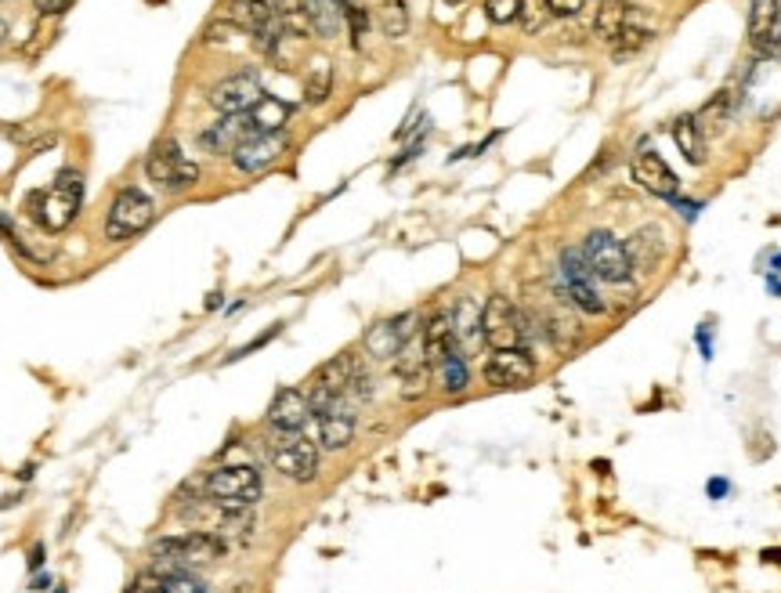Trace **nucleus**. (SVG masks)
<instances>
[{"mask_svg":"<svg viewBox=\"0 0 781 593\" xmlns=\"http://www.w3.org/2000/svg\"><path fill=\"white\" fill-rule=\"evenodd\" d=\"M583 257L590 264V272L601 279V283H626L633 275L630 257H626V246L612 236V232H590L583 239Z\"/></svg>","mask_w":781,"mask_h":593,"instance_id":"9b49d317","label":"nucleus"},{"mask_svg":"<svg viewBox=\"0 0 781 593\" xmlns=\"http://www.w3.org/2000/svg\"><path fill=\"white\" fill-rule=\"evenodd\" d=\"M546 19H554L550 8H546V0H521L518 22L525 26V33H539V29L546 26Z\"/></svg>","mask_w":781,"mask_h":593,"instance_id":"2f4dec72","label":"nucleus"},{"mask_svg":"<svg viewBox=\"0 0 781 593\" xmlns=\"http://www.w3.org/2000/svg\"><path fill=\"white\" fill-rule=\"evenodd\" d=\"M29 590H51V575H37V579H33V586H29Z\"/></svg>","mask_w":781,"mask_h":593,"instance_id":"ea45409f","label":"nucleus"},{"mask_svg":"<svg viewBox=\"0 0 781 593\" xmlns=\"http://www.w3.org/2000/svg\"><path fill=\"white\" fill-rule=\"evenodd\" d=\"M561 297H565L572 308H579L583 315H604L608 311V301L597 290V275L590 272V264L583 257V246H568L561 250Z\"/></svg>","mask_w":781,"mask_h":593,"instance_id":"39448f33","label":"nucleus"},{"mask_svg":"<svg viewBox=\"0 0 781 593\" xmlns=\"http://www.w3.org/2000/svg\"><path fill=\"white\" fill-rule=\"evenodd\" d=\"M344 26L351 29V44H362V37H366V26H369V11L362 8V4H351L348 0V8H344Z\"/></svg>","mask_w":781,"mask_h":593,"instance_id":"72a5a7b5","label":"nucleus"},{"mask_svg":"<svg viewBox=\"0 0 781 593\" xmlns=\"http://www.w3.org/2000/svg\"><path fill=\"white\" fill-rule=\"evenodd\" d=\"M626 257H630V268L633 275H648L655 272L666 257V239H662V228L659 225H644L637 228L630 239H626Z\"/></svg>","mask_w":781,"mask_h":593,"instance_id":"aec40b11","label":"nucleus"},{"mask_svg":"<svg viewBox=\"0 0 781 593\" xmlns=\"http://www.w3.org/2000/svg\"><path fill=\"white\" fill-rule=\"evenodd\" d=\"M80 203H84V178L80 170H58V178L51 181L48 192H37L29 199V210L37 217L40 228L48 232H62V228L73 225V217L80 214Z\"/></svg>","mask_w":781,"mask_h":593,"instance_id":"f257e3e1","label":"nucleus"},{"mask_svg":"<svg viewBox=\"0 0 781 593\" xmlns=\"http://www.w3.org/2000/svg\"><path fill=\"white\" fill-rule=\"evenodd\" d=\"M286 152V134H261L257 131L254 138H246L236 152H232V163L243 174H264L268 167L279 163V156Z\"/></svg>","mask_w":781,"mask_h":593,"instance_id":"dca6fc26","label":"nucleus"},{"mask_svg":"<svg viewBox=\"0 0 781 593\" xmlns=\"http://www.w3.org/2000/svg\"><path fill=\"white\" fill-rule=\"evenodd\" d=\"M648 37H651V33H640V29H626V26H622V33L615 37L612 48L619 51V55H630V51L644 48V44H648Z\"/></svg>","mask_w":781,"mask_h":593,"instance_id":"f704fd0d","label":"nucleus"},{"mask_svg":"<svg viewBox=\"0 0 781 593\" xmlns=\"http://www.w3.org/2000/svg\"><path fill=\"white\" fill-rule=\"evenodd\" d=\"M55 593H66V590H62V586H58V590H55Z\"/></svg>","mask_w":781,"mask_h":593,"instance_id":"79ce46f5","label":"nucleus"},{"mask_svg":"<svg viewBox=\"0 0 781 593\" xmlns=\"http://www.w3.org/2000/svg\"><path fill=\"white\" fill-rule=\"evenodd\" d=\"M304 8H308L311 29L319 37L330 40L344 29V8H348V0H304Z\"/></svg>","mask_w":781,"mask_h":593,"instance_id":"5701e85b","label":"nucleus"},{"mask_svg":"<svg viewBox=\"0 0 781 593\" xmlns=\"http://www.w3.org/2000/svg\"><path fill=\"white\" fill-rule=\"evenodd\" d=\"M272 8H275V15H279V22H283L286 33H293V37H311V33H315L304 0H272Z\"/></svg>","mask_w":781,"mask_h":593,"instance_id":"c756f323","label":"nucleus"},{"mask_svg":"<svg viewBox=\"0 0 781 593\" xmlns=\"http://www.w3.org/2000/svg\"><path fill=\"white\" fill-rule=\"evenodd\" d=\"M145 174L167 192H185L199 181V167L181 152L178 142H160L145 160Z\"/></svg>","mask_w":781,"mask_h":593,"instance_id":"9d476101","label":"nucleus"},{"mask_svg":"<svg viewBox=\"0 0 781 593\" xmlns=\"http://www.w3.org/2000/svg\"><path fill=\"white\" fill-rule=\"evenodd\" d=\"M481 373H485V384L492 387H525L536 380V358L528 348L492 351Z\"/></svg>","mask_w":781,"mask_h":593,"instance_id":"ddd939ff","label":"nucleus"},{"mask_svg":"<svg viewBox=\"0 0 781 593\" xmlns=\"http://www.w3.org/2000/svg\"><path fill=\"white\" fill-rule=\"evenodd\" d=\"M380 29L391 40H402L409 33V8H405V0H384L380 4Z\"/></svg>","mask_w":781,"mask_h":593,"instance_id":"7c9ffc66","label":"nucleus"},{"mask_svg":"<svg viewBox=\"0 0 781 593\" xmlns=\"http://www.w3.org/2000/svg\"><path fill=\"white\" fill-rule=\"evenodd\" d=\"M749 40L763 55H778L781 48V4L778 0H753L749 4Z\"/></svg>","mask_w":781,"mask_h":593,"instance_id":"f3484780","label":"nucleus"},{"mask_svg":"<svg viewBox=\"0 0 781 593\" xmlns=\"http://www.w3.org/2000/svg\"><path fill=\"white\" fill-rule=\"evenodd\" d=\"M413 322H416V315L409 311V315H398V319H384V322H377V326H369L366 340H362L369 358H377V362H395L398 351L416 337Z\"/></svg>","mask_w":781,"mask_h":593,"instance_id":"4468645a","label":"nucleus"},{"mask_svg":"<svg viewBox=\"0 0 781 593\" xmlns=\"http://www.w3.org/2000/svg\"><path fill=\"white\" fill-rule=\"evenodd\" d=\"M778 55H781V48H778Z\"/></svg>","mask_w":781,"mask_h":593,"instance_id":"37998d69","label":"nucleus"},{"mask_svg":"<svg viewBox=\"0 0 781 593\" xmlns=\"http://www.w3.org/2000/svg\"><path fill=\"white\" fill-rule=\"evenodd\" d=\"M452 337H456V351L474 348L481 340V304H474L471 297H463L452 311Z\"/></svg>","mask_w":781,"mask_h":593,"instance_id":"b1692460","label":"nucleus"},{"mask_svg":"<svg viewBox=\"0 0 781 593\" xmlns=\"http://www.w3.org/2000/svg\"><path fill=\"white\" fill-rule=\"evenodd\" d=\"M319 416V449L326 452H340V449H348L351 438H355V409L348 405V398H340L337 405H330V409H322Z\"/></svg>","mask_w":781,"mask_h":593,"instance_id":"a211bd4d","label":"nucleus"},{"mask_svg":"<svg viewBox=\"0 0 781 593\" xmlns=\"http://www.w3.org/2000/svg\"><path fill=\"white\" fill-rule=\"evenodd\" d=\"M420 340H424V355H427V366L438 369L445 362V358L456 351V337H452V315L449 311H438L431 322L424 326V333H420Z\"/></svg>","mask_w":781,"mask_h":593,"instance_id":"4be33fe9","label":"nucleus"},{"mask_svg":"<svg viewBox=\"0 0 781 593\" xmlns=\"http://www.w3.org/2000/svg\"><path fill=\"white\" fill-rule=\"evenodd\" d=\"M228 19L236 22L243 33H250L264 55L279 51V40H283L286 29L279 22V15H275L272 0H232L228 4Z\"/></svg>","mask_w":781,"mask_h":593,"instance_id":"0eeeda50","label":"nucleus"},{"mask_svg":"<svg viewBox=\"0 0 781 593\" xmlns=\"http://www.w3.org/2000/svg\"><path fill=\"white\" fill-rule=\"evenodd\" d=\"M225 539L207 528H192L181 536H167L152 546V565L156 568H174V572H189L192 565H210L217 557H225Z\"/></svg>","mask_w":781,"mask_h":593,"instance_id":"f03ea898","label":"nucleus"},{"mask_svg":"<svg viewBox=\"0 0 781 593\" xmlns=\"http://www.w3.org/2000/svg\"><path fill=\"white\" fill-rule=\"evenodd\" d=\"M438 384H442L445 395H463V391H467V384H471V369H467V358H463L460 351H452L442 366H438Z\"/></svg>","mask_w":781,"mask_h":593,"instance_id":"cd10ccee","label":"nucleus"},{"mask_svg":"<svg viewBox=\"0 0 781 593\" xmlns=\"http://www.w3.org/2000/svg\"><path fill=\"white\" fill-rule=\"evenodd\" d=\"M630 174H633V181H637L640 189H648L651 196L673 199V196H677V189H680L677 174L669 170V163L662 160L659 152H640L637 160H633Z\"/></svg>","mask_w":781,"mask_h":593,"instance_id":"412c9836","label":"nucleus"},{"mask_svg":"<svg viewBox=\"0 0 781 593\" xmlns=\"http://www.w3.org/2000/svg\"><path fill=\"white\" fill-rule=\"evenodd\" d=\"M40 565H44V543H37V546H33V550H29V568L37 572Z\"/></svg>","mask_w":781,"mask_h":593,"instance_id":"4c0bfd02","label":"nucleus"},{"mask_svg":"<svg viewBox=\"0 0 781 593\" xmlns=\"http://www.w3.org/2000/svg\"><path fill=\"white\" fill-rule=\"evenodd\" d=\"M33 4H37L40 15H62V11H66L73 0H33Z\"/></svg>","mask_w":781,"mask_h":593,"instance_id":"e433bc0d","label":"nucleus"},{"mask_svg":"<svg viewBox=\"0 0 781 593\" xmlns=\"http://www.w3.org/2000/svg\"><path fill=\"white\" fill-rule=\"evenodd\" d=\"M264 87H261V76L257 69H239V73L225 76V80H217L210 87V105H214L221 116H232V113H250L257 102H261Z\"/></svg>","mask_w":781,"mask_h":593,"instance_id":"f8f14e48","label":"nucleus"},{"mask_svg":"<svg viewBox=\"0 0 781 593\" xmlns=\"http://www.w3.org/2000/svg\"><path fill=\"white\" fill-rule=\"evenodd\" d=\"M257 127L250 120V113H232V116H217L207 131L199 134V149L210 152V156H232L246 138H254Z\"/></svg>","mask_w":781,"mask_h":593,"instance_id":"2eb2a0df","label":"nucleus"},{"mask_svg":"<svg viewBox=\"0 0 781 593\" xmlns=\"http://www.w3.org/2000/svg\"><path fill=\"white\" fill-rule=\"evenodd\" d=\"M272 467L283 478L297 481V485H308L319 474V442H311L308 434L301 431L279 434L272 445Z\"/></svg>","mask_w":781,"mask_h":593,"instance_id":"6e6552de","label":"nucleus"},{"mask_svg":"<svg viewBox=\"0 0 781 593\" xmlns=\"http://www.w3.org/2000/svg\"><path fill=\"white\" fill-rule=\"evenodd\" d=\"M308 416H311L308 395L297 391V387H283V391L272 398V405H268V427H272L275 434L301 431V427L308 424Z\"/></svg>","mask_w":781,"mask_h":593,"instance_id":"6ab92c4d","label":"nucleus"},{"mask_svg":"<svg viewBox=\"0 0 781 593\" xmlns=\"http://www.w3.org/2000/svg\"><path fill=\"white\" fill-rule=\"evenodd\" d=\"M156 217V203L145 196L138 185H127V189L116 192L113 207H109V217H105V239L109 243H127L131 236L145 232Z\"/></svg>","mask_w":781,"mask_h":593,"instance_id":"423d86ee","label":"nucleus"},{"mask_svg":"<svg viewBox=\"0 0 781 593\" xmlns=\"http://www.w3.org/2000/svg\"><path fill=\"white\" fill-rule=\"evenodd\" d=\"M8 40V26H4V19H0V44Z\"/></svg>","mask_w":781,"mask_h":593,"instance_id":"a19ab883","label":"nucleus"},{"mask_svg":"<svg viewBox=\"0 0 781 593\" xmlns=\"http://www.w3.org/2000/svg\"><path fill=\"white\" fill-rule=\"evenodd\" d=\"M290 105L283 102V98H275V95H261V102L250 109V120H254V127L261 134H283L286 120H290Z\"/></svg>","mask_w":781,"mask_h":593,"instance_id":"393cba45","label":"nucleus"},{"mask_svg":"<svg viewBox=\"0 0 781 593\" xmlns=\"http://www.w3.org/2000/svg\"><path fill=\"white\" fill-rule=\"evenodd\" d=\"M546 8H550L554 19H572V15H579L586 8V0H546Z\"/></svg>","mask_w":781,"mask_h":593,"instance_id":"c9c22d12","label":"nucleus"},{"mask_svg":"<svg viewBox=\"0 0 781 593\" xmlns=\"http://www.w3.org/2000/svg\"><path fill=\"white\" fill-rule=\"evenodd\" d=\"M485 15H489V22H496V26L518 22L521 0H485Z\"/></svg>","mask_w":781,"mask_h":593,"instance_id":"473e14b6","label":"nucleus"},{"mask_svg":"<svg viewBox=\"0 0 781 593\" xmlns=\"http://www.w3.org/2000/svg\"><path fill=\"white\" fill-rule=\"evenodd\" d=\"M333 91V66L330 58H315L308 69V80H304V102L308 105H322Z\"/></svg>","mask_w":781,"mask_h":593,"instance_id":"bb28decb","label":"nucleus"},{"mask_svg":"<svg viewBox=\"0 0 781 593\" xmlns=\"http://www.w3.org/2000/svg\"><path fill=\"white\" fill-rule=\"evenodd\" d=\"M362 369V362H358L351 351H344V355L330 358L326 366L311 377V391H308V405H311V413H322V409H330V405H337L340 398H348L351 391V380H355V373Z\"/></svg>","mask_w":781,"mask_h":593,"instance_id":"1a4fd4ad","label":"nucleus"},{"mask_svg":"<svg viewBox=\"0 0 781 593\" xmlns=\"http://www.w3.org/2000/svg\"><path fill=\"white\" fill-rule=\"evenodd\" d=\"M532 315L518 308V304L496 293L489 301L481 304V340L489 344L492 351H507V348H525L528 337H532Z\"/></svg>","mask_w":781,"mask_h":593,"instance_id":"7ed1b4c3","label":"nucleus"},{"mask_svg":"<svg viewBox=\"0 0 781 593\" xmlns=\"http://www.w3.org/2000/svg\"><path fill=\"white\" fill-rule=\"evenodd\" d=\"M622 26H626V4L622 0H604L601 8H597V19H593V33L601 40H608V44H615Z\"/></svg>","mask_w":781,"mask_h":593,"instance_id":"c85d7f7f","label":"nucleus"},{"mask_svg":"<svg viewBox=\"0 0 781 593\" xmlns=\"http://www.w3.org/2000/svg\"><path fill=\"white\" fill-rule=\"evenodd\" d=\"M673 142L684 152L687 163H706V138H702V127H698L695 116H680L673 123Z\"/></svg>","mask_w":781,"mask_h":593,"instance_id":"a878e982","label":"nucleus"},{"mask_svg":"<svg viewBox=\"0 0 781 593\" xmlns=\"http://www.w3.org/2000/svg\"><path fill=\"white\" fill-rule=\"evenodd\" d=\"M199 489L217 507H254L264 492V481L254 463H225L199 481Z\"/></svg>","mask_w":781,"mask_h":593,"instance_id":"20e7f679","label":"nucleus"},{"mask_svg":"<svg viewBox=\"0 0 781 593\" xmlns=\"http://www.w3.org/2000/svg\"><path fill=\"white\" fill-rule=\"evenodd\" d=\"M731 489L724 478H716V481H709V496H724V492Z\"/></svg>","mask_w":781,"mask_h":593,"instance_id":"58836bf2","label":"nucleus"}]
</instances>
